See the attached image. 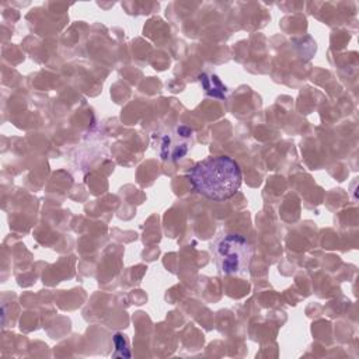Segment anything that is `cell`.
Returning <instances> with one entry per match:
<instances>
[{"label": "cell", "mask_w": 359, "mask_h": 359, "mask_svg": "<svg viewBox=\"0 0 359 359\" xmlns=\"http://www.w3.org/2000/svg\"><path fill=\"white\" fill-rule=\"evenodd\" d=\"M188 180L194 189L210 201H226L241 187L243 174L238 163L229 156H210L198 161Z\"/></svg>", "instance_id": "obj_1"}, {"label": "cell", "mask_w": 359, "mask_h": 359, "mask_svg": "<svg viewBox=\"0 0 359 359\" xmlns=\"http://www.w3.org/2000/svg\"><path fill=\"white\" fill-rule=\"evenodd\" d=\"M210 250L222 275H248L254 248L244 236L238 233L220 234L210 244Z\"/></svg>", "instance_id": "obj_2"}, {"label": "cell", "mask_w": 359, "mask_h": 359, "mask_svg": "<svg viewBox=\"0 0 359 359\" xmlns=\"http://www.w3.org/2000/svg\"><path fill=\"white\" fill-rule=\"evenodd\" d=\"M192 139H194V132L191 128L185 125L177 126L174 132L163 136L161 153H160L161 158L163 160L168 158L172 161L182 158L188 153L192 144Z\"/></svg>", "instance_id": "obj_3"}, {"label": "cell", "mask_w": 359, "mask_h": 359, "mask_svg": "<svg viewBox=\"0 0 359 359\" xmlns=\"http://www.w3.org/2000/svg\"><path fill=\"white\" fill-rule=\"evenodd\" d=\"M199 83L202 84L205 93L215 98H224L226 97V86L220 81V79L215 74L203 73L199 76Z\"/></svg>", "instance_id": "obj_4"}, {"label": "cell", "mask_w": 359, "mask_h": 359, "mask_svg": "<svg viewBox=\"0 0 359 359\" xmlns=\"http://www.w3.org/2000/svg\"><path fill=\"white\" fill-rule=\"evenodd\" d=\"M114 344H115V351L112 353L114 358H130L132 353L129 351L128 339L122 334H115L114 335Z\"/></svg>", "instance_id": "obj_5"}]
</instances>
